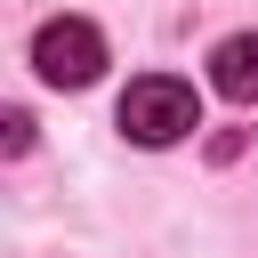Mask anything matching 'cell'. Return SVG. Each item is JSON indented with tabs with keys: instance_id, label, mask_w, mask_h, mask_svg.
Returning a JSON list of instances; mask_svg holds the SVG:
<instances>
[{
	"instance_id": "cell-4",
	"label": "cell",
	"mask_w": 258,
	"mask_h": 258,
	"mask_svg": "<svg viewBox=\"0 0 258 258\" xmlns=\"http://www.w3.org/2000/svg\"><path fill=\"white\" fill-rule=\"evenodd\" d=\"M0 145L24 153V145H32V113H8V121H0Z\"/></svg>"
},
{
	"instance_id": "cell-1",
	"label": "cell",
	"mask_w": 258,
	"mask_h": 258,
	"mask_svg": "<svg viewBox=\"0 0 258 258\" xmlns=\"http://www.w3.org/2000/svg\"><path fill=\"white\" fill-rule=\"evenodd\" d=\"M194 129H202V105H194L185 81L145 73V81L121 89V137H137V145H177V137H194Z\"/></svg>"
},
{
	"instance_id": "cell-3",
	"label": "cell",
	"mask_w": 258,
	"mask_h": 258,
	"mask_svg": "<svg viewBox=\"0 0 258 258\" xmlns=\"http://www.w3.org/2000/svg\"><path fill=\"white\" fill-rule=\"evenodd\" d=\"M210 89L234 105H258V32H234L210 48Z\"/></svg>"
},
{
	"instance_id": "cell-2",
	"label": "cell",
	"mask_w": 258,
	"mask_h": 258,
	"mask_svg": "<svg viewBox=\"0 0 258 258\" xmlns=\"http://www.w3.org/2000/svg\"><path fill=\"white\" fill-rule=\"evenodd\" d=\"M32 73H40L48 89H89V81L105 73V32H97L89 16H48V24L32 32Z\"/></svg>"
}]
</instances>
